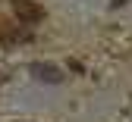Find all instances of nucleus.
<instances>
[{
	"instance_id": "1",
	"label": "nucleus",
	"mask_w": 132,
	"mask_h": 122,
	"mask_svg": "<svg viewBox=\"0 0 132 122\" xmlns=\"http://www.w3.org/2000/svg\"><path fill=\"white\" fill-rule=\"evenodd\" d=\"M13 13L19 16V22H28V25H35V22H41L44 19V6L41 3H35V0H13Z\"/></svg>"
},
{
	"instance_id": "2",
	"label": "nucleus",
	"mask_w": 132,
	"mask_h": 122,
	"mask_svg": "<svg viewBox=\"0 0 132 122\" xmlns=\"http://www.w3.org/2000/svg\"><path fill=\"white\" fill-rule=\"evenodd\" d=\"M31 75L41 78V81H51V85H60L63 81V72H60L57 66H47V63H35V66H31Z\"/></svg>"
},
{
	"instance_id": "3",
	"label": "nucleus",
	"mask_w": 132,
	"mask_h": 122,
	"mask_svg": "<svg viewBox=\"0 0 132 122\" xmlns=\"http://www.w3.org/2000/svg\"><path fill=\"white\" fill-rule=\"evenodd\" d=\"M16 38H19V34H16V28H13L10 22L0 19V41H16Z\"/></svg>"
},
{
	"instance_id": "4",
	"label": "nucleus",
	"mask_w": 132,
	"mask_h": 122,
	"mask_svg": "<svg viewBox=\"0 0 132 122\" xmlns=\"http://www.w3.org/2000/svg\"><path fill=\"white\" fill-rule=\"evenodd\" d=\"M120 3H126V0H113V6H120Z\"/></svg>"
}]
</instances>
